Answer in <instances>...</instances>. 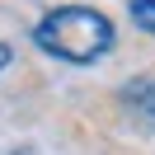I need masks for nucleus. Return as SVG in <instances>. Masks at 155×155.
Segmentation results:
<instances>
[{
  "instance_id": "f03ea898",
  "label": "nucleus",
  "mask_w": 155,
  "mask_h": 155,
  "mask_svg": "<svg viewBox=\"0 0 155 155\" xmlns=\"http://www.w3.org/2000/svg\"><path fill=\"white\" fill-rule=\"evenodd\" d=\"M127 10H132V24H136V28L155 38V0H127Z\"/></svg>"
},
{
  "instance_id": "7ed1b4c3",
  "label": "nucleus",
  "mask_w": 155,
  "mask_h": 155,
  "mask_svg": "<svg viewBox=\"0 0 155 155\" xmlns=\"http://www.w3.org/2000/svg\"><path fill=\"white\" fill-rule=\"evenodd\" d=\"M10 57H14V52H10V47H5V42H0V71L10 66Z\"/></svg>"
},
{
  "instance_id": "f257e3e1",
  "label": "nucleus",
  "mask_w": 155,
  "mask_h": 155,
  "mask_svg": "<svg viewBox=\"0 0 155 155\" xmlns=\"http://www.w3.org/2000/svg\"><path fill=\"white\" fill-rule=\"evenodd\" d=\"M33 42H38V52L66 61V66H94L113 52L117 28L94 5H57L33 24Z\"/></svg>"
}]
</instances>
